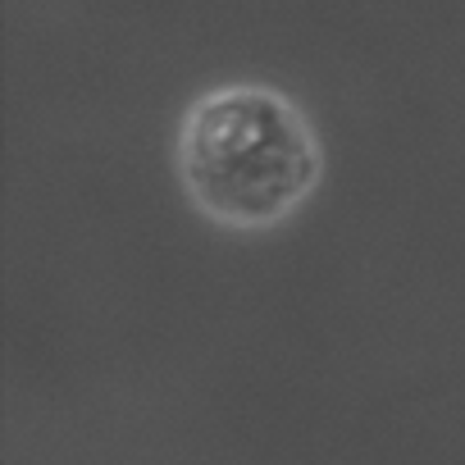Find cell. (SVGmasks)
Listing matches in <instances>:
<instances>
[{"mask_svg": "<svg viewBox=\"0 0 465 465\" xmlns=\"http://www.w3.org/2000/svg\"><path fill=\"white\" fill-rule=\"evenodd\" d=\"M178 164L192 201L232 228L288 219L320 178V151L302 110L270 87H219L183 124Z\"/></svg>", "mask_w": 465, "mask_h": 465, "instance_id": "6da1fadb", "label": "cell"}]
</instances>
